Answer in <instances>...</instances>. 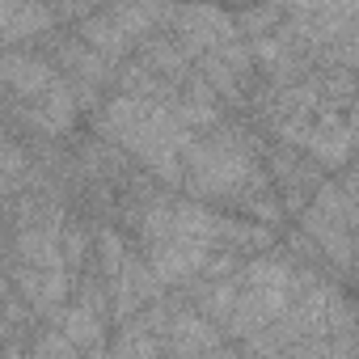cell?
<instances>
[{"mask_svg":"<svg viewBox=\"0 0 359 359\" xmlns=\"http://www.w3.org/2000/svg\"><path fill=\"white\" fill-rule=\"evenodd\" d=\"M187 165H191V182L199 187V191H237L241 182H250V156L241 152V144L237 140H212V144H199V148H191V156H187Z\"/></svg>","mask_w":359,"mask_h":359,"instance_id":"1","label":"cell"}]
</instances>
